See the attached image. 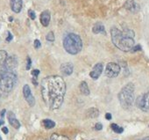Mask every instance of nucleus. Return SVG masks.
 I'll use <instances>...</instances> for the list:
<instances>
[{
    "instance_id": "f257e3e1",
    "label": "nucleus",
    "mask_w": 149,
    "mask_h": 140,
    "mask_svg": "<svg viewBox=\"0 0 149 140\" xmlns=\"http://www.w3.org/2000/svg\"><path fill=\"white\" fill-rule=\"evenodd\" d=\"M41 95L45 104L51 110L59 109L64 101L66 84L60 76H48L42 79Z\"/></svg>"
},
{
    "instance_id": "f03ea898",
    "label": "nucleus",
    "mask_w": 149,
    "mask_h": 140,
    "mask_svg": "<svg viewBox=\"0 0 149 140\" xmlns=\"http://www.w3.org/2000/svg\"><path fill=\"white\" fill-rule=\"evenodd\" d=\"M134 32L131 29H125L124 31H121L117 27H112L111 29L112 43L124 52H129L134 47Z\"/></svg>"
},
{
    "instance_id": "7ed1b4c3",
    "label": "nucleus",
    "mask_w": 149,
    "mask_h": 140,
    "mask_svg": "<svg viewBox=\"0 0 149 140\" xmlns=\"http://www.w3.org/2000/svg\"><path fill=\"white\" fill-rule=\"evenodd\" d=\"M18 76L15 70L0 66V97L7 95L15 87Z\"/></svg>"
},
{
    "instance_id": "20e7f679",
    "label": "nucleus",
    "mask_w": 149,
    "mask_h": 140,
    "mask_svg": "<svg viewBox=\"0 0 149 140\" xmlns=\"http://www.w3.org/2000/svg\"><path fill=\"white\" fill-rule=\"evenodd\" d=\"M63 47L68 54L77 55L82 51L83 41L78 34L69 33L66 34L63 39Z\"/></svg>"
},
{
    "instance_id": "39448f33",
    "label": "nucleus",
    "mask_w": 149,
    "mask_h": 140,
    "mask_svg": "<svg viewBox=\"0 0 149 140\" xmlns=\"http://www.w3.org/2000/svg\"><path fill=\"white\" fill-rule=\"evenodd\" d=\"M134 85L132 83L126 84L118 94V101L125 109H129L134 103Z\"/></svg>"
},
{
    "instance_id": "423d86ee",
    "label": "nucleus",
    "mask_w": 149,
    "mask_h": 140,
    "mask_svg": "<svg viewBox=\"0 0 149 140\" xmlns=\"http://www.w3.org/2000/svg\"><path fill=\"white\" fill-rule=\"evenodd\" d=\"M121 68L120 66L116 63H109L106 65V69H105V76L108 78H116L118 76V74L120 73Z\"/></svg>"
},
{
    "instance_id": "0eeeda50",
    "label": "nucleus",
    "mask_w": 149,
    "mask_h": 140,
    "mask_svg": "<svg viewBox=\"0 0 149 140\" xmlns=\"http://www.w3.org/2000/svg\"><path fill=\"white\" fill-rule=\"evenodd\" d=\"M136 105L143 112L149 113V92L140 95L136 101Z\"/></svg>"
},
{
    "instance_id": "6e6552de",
    "label": "nucleus",
    "mask_w": 149,
    "mask_h": 140,
    "mask_svg": "<svg viewBox=\"0 0 149 140\" xmlns=\"http://www.w3.org/2000/svg\"><path fill=\"white\" fill-rule=\"evenodd\" d=\"M23 95L30 107H33L35 105V99H34V97L31 92V88L28 85H25L23 87Z\"/></svg>"
},
{
    "instance_id": "1a4fd4ad",
    "label": "nucleus",
    "mask_w": 149,
    "mask_h": 140,
    "mask_svg": "<svg viewBox=\"0 0 149 140\" xmlns=\"http://www.w3.org/2000/svg\"><path fill=\"white\" fill-rule=\"evenodd\" d=\"M103 69H104L103 63H97V64L93 67L92 71H91V73H90L91 78H92L93 79H97L101 76V74H102V72H103Z\"/></svg>"
},
{
    "instance_id": "9d476101",
    "label": "nucleus",
    "mask_w": 149,
    "mask_h": 140,
    "mask_svg": "<svg viewBox=\"0 0 149 140\" xmlns=\"http://www.w3.org/2000/svg\"><path fill=\"white\" fill-rule=\"evenodd\" d=\"M124 7L127 11L132 13H136L139 11V6L134 1V0H126V2L124 5Z\"/></svg>"
},
{
    "instance_id": "9b49d317",
    "label": "nucleus",
    "mask_w": 149,
    "mask_h": 140,
    "mask_svg": "<svg viewBox=\"0 0 149 140\" xmlns=\"http://www.w3.org/2000/svg\"><path fill=\"white\" fill-rule=\"evenodd\" d=\"M60 71L64 76H69L73 73L74 65L71 63H64L61 65Z\"/></svg>"
},
{
    "instance_id": "f8f14e48",
    "label": "nucleus",
    "mask_w": 149,
    "mask_h": 140,
    "mask_svg": "<svg viewBox=\"0 0 149 140\" xmlns=\"http://www.w3.org/2000/svg\"><path fill=\"white\" fill-rule=\"evenodd\" d=\"M18 65V59L15 56H9L6 63L3 65L4 67L11 70H15Z\"/></svg>"
},
{
    "instance_id": "ddd939ff",
    "label": "nucleus",
    "mask_w": 149,
    "mask_h": 140,
    "mask_svg": "<svg viewBox=\"0 0 149 140\" xmlns=\"http://www.w3.org/2000/svg\"><path fill=\"white\" fill-rule=\"evenodd\" d=\"M11 9L15 13H19L22 10L23 1L22 0H10Z\"/></svg>"
},
{
    "instance_id": "4468645a",
    "label": "nucleus",
    "mask_w": 149,
    "mask_h": 140,
    "mask_svg": "<svg viewBox=\"0 0 149 140\" xmlns=\"http://www.w3.org/2000/svg\"><path fill=\"white\" fill-rule=\"evenodd\" d=\"M40 23L43 27H47L50 23V20H51V14H50V12L48 10H46L44 12L41 13L40 14Z\"/></svg>"
},
{
    "instance_id": "2eb2a0df",
    "label": "nucleus",
    "mask_w": 149,
    "mask_h": 140,
    "mask_svg": "<svg viewBox=\"0 0 149 140\" xmlns=\"http://www.w3.org/2000/svg\"><path fill=\"white\" fill-rule=\"evenodd\" d=\"M7 117H8V121H9L10 124H11L13 128H15V129H17L20 128V122H19V120L16 118V116H15L14 113H13V112H9V113H8Z\"/></svg>"
},
{
    "instance_id": "dca6fc26",
    "label": "nucleus",
    "mask_w": 149,
    "mask_h": 140,
    "mask_svg": "<svg viewBox=\"0 0 149 140\" xmlns=\"http://www.w3.org/2000/svg\"><path fill=\"white\" fill-rule=\"evenodd\" d=\"M92 32L95 34H105V28L104 26L102 23H97L92 27Z\"/></svg>"
},
{
    "instance_id": "f3484780",
    "label": "nucleus",
    "mask_w": 149,
    "mask_h": 140,
    "mask_svg": "<svg viewBox=\"0 0 149 140\" xmlns=\"http://www.w3.org/2000/svg\"><path fill=\"white\" fill-rule=\"evenodd\" d=\"M80 87V91H81V93H82L84 95H85V96L90 95L91 92H90L89 87H88V85H87V83H86L85 81L81 82V84H80V87Z\"/></svg>"
},
{
    "instance_id": "a211bd4d",
    "label": "nucleus",
    "mask_w": 149,
    "mask_h": 140,
    "mask_svg": "<svg viewBox=\"0 0 149 140\" xmlns=\"http://www.w3.org/2000/svg\"><path fill=\"white\" fill-rule=\"evenodd\" d=\"M86 115L90 118H96V117H97L99 115V111L96 108H91L89 110H87Z\"/></svg>"
},
{
    "instance_id": "6ab92c4d",
    "label": "nucleus",
    "mask_w": 149,
    "mask_h": 140,
    "mask_svg": "<svg viewBox=\"0 0 149 140\" xmlns=\"http://www.w3.org/2000/svg\"><path fill=\"white\" fill-rule=\"evenodd\" d=\"M8 56L9 55L6 50H0V66H3L6 63Z\"/></svg>"
},
{
    "instance_id": "aec40b11",
    "label": "nucleus",
    "mask_w": 149,
    "mask_h": 140,
    "mask_svg": "<svg viewBox=\"0 0 149 140\" xmlns=\"http://www.w3.org/2000/svg\"><path fill=\"white\" fill-rule=\"evenodd\" d=\"M43 125H44V127L46 129H53L55 126V122L54 121L50 120V119H45V120H43Z\"/></svg>"
},
{
    "instance_id": "412c9836",
    "label": "nucleus",
    "mask_w": 149,
    "mask_h": 140,
    "mask_svg": "<svg viewBox=\"0 0 149 140\" xmlns=\"http://www.w3.org/2000/svg\"><path fill=\"white\" fill-rule=\"evenodd\" d=\"M50 140H70L68 137L65 136H62V135H59V134H53L50 137Z\"/></svg>"
},
{
    "instance_id": "4be33fe9",
    "label": "nucleus",
    "mask_w": 149,
    "mask_h": 140,
    "mask_svg": "<svg viewBox=\"0 0 149 140\" xmlns=\"http://www.w3.org/2000/svg\"><path fill=\"white\" fill-rule=\"evenodd\" d=\"M111 128L112 129V130H113L114 132H116V133H118V134H121V133L124 131V129H123L122 127L118 126V125L116 124V123H112V124L111 125Z\"/></svg>"
},
{
    "instance_id": "5701e85b",
    "label": "nucleus",
    "mask_w": 149,
    "mask_h": 140,
    "mask_svg": "<svg viewBox=\"0 0 149 140\" xmlns=\"http://www.w3.org/2000/svg\"><path fill=\"white\" fill-rule=\"evenodd\" d=\"M46 39H47V42H54V32L50 31V32L47 34Z\"/></svg>"
},
{
    "instance_id": "b1692460",
    "label": "nucleus",
    "mask_w": 149,
    "mask_h": 140,
    "mask_svg": "<svg viewBox=\"0 0 149 140\" xmlns=\"http://www.w3.org/2000/svg\"><path fill=\"white\" fill-rule=\"evenodd\" d=\"M28 16L30 17L31 20H35V18H36L35 12L33 11V10H29V11H28Z\"/></svg>"
},
{
    "instance_id": "393cba45",
    "label": "nucleus",
    "mask_w": 149,
    "mask_h": 140,
    "mask_svg": "<svg viewBox=\"0 0 149 140\" xmlns=\"http://www.w3.org/2000/svg\"><path fill=\"white\" fill-rule=\"evenodd\" d=\"M31 66H32V60H31V58H30L29 56H27V58H26V70H29V69L31 68Z\"/></svg>"
},
{
    "instance_id": "a878e982",
    "label": "nucleus",
    "mask_w": 149,
    "mask_h": 140,
    "mask_svg": "<svg viewBox=\"0 0 149 140\" xmlns=\"http://www.w3.org/2000/svg\"><path fill=\"white\" fill-rule=\"evenodd\" d=\"M141 46L139 45V44H138V45H134V47L132 48V49L131 50L132 52H137V51H140L141 50Z\"/></svg>"
},
{
    "instance_id": "bb28decb",
    "label": "nucleus",
    "mask_w": 149,
    "mask_h": 140,
    "mask_svg": "<svg viewBox=\"0 0 149 140\" xmlns=\"http://www.w3.org/2000/svg\"><path fill=\"white\" fill-rule=\"evenodd\" d=\"M40 47H41L40 42L39 40H35V41H34V48H35L36 49H40Z\"/></svg>"
},
{
    "instance_id": "cd10ccee",
    "label": "nucleus",
    "mask_w": 149,
    "mask_h": 140,
    "mask_svg": "<svg viewBox=\"0 0 149 140\" xmlns=\"http://www.w3.org/2000/svg\"><path fill=\"white\" fill-rule=\"evenodd\" d=\"M40 74V71L39 70H33V71L32 72V75L34 77V78H37Z\"/></svg>"
},
{
    "instance_id": "c85d7f7f",
    "label": "nucleus",
    "mask_w": 149,
    "mask_h": 140,
    "mask_svg": "<svg viewBox=\"0 0 149 140\" xmlns=\"http://www.w3.org/2000/svg\"><path fill=\"white\" fill-rule=\"evenodd\" d=\"M102 129H103L102 123H100V122L96 123V125H95V129H97V130H101Z\"/></svg>"
},
{
    "instance_id": "c756f323",
    "label": "nucleus",
    "mask_w": 149,
    "mask_h": 140,
    "mask_svg": "<svg viewBox=\"0 0 149 140\" xmlns=\"http://www.w3.org/2000/svg\"><path fill=\"white\" fill-rule=\"evenodd\" d=\"M12 40H13V34H11V32H8V36H7V38H6V41H7L8 42H10Z\"/></svg>"
},
{
    "instance_id": "7c9ffc66",
    "label": "nucleus",
    "mask_w": 149,
    "mask_h": 140,
    "mask_svg": "<svg viewBox=\"0 0 149 140\" xmlns=\"http://www.w3.org/2000/svg\"><path fill=\"white\" fill-rule=\"evenodd\" d=\"M105 118H106L107 120H111V118H112V116H111V114H110V113H107V114L105 115Z\"/></svg>"
},
{
    "instance_id": "2f4dec72",
    "label": "nucleus",
    "mask_w": 149,
    "mask_h": 140,
    "mask_svg": "<svg viewBox=\"0 0 149 140\" xmlns=\"http://www.w3.org/2000/svg\"><path fill=\"white\" fill-rule=\"evenodd\" d=\"M2 131H3L5 134H8V132H9V130H8V128H7V127H3V128H2Z\"/></svg>"
},
{
    "instance_id": "473e14b6",
    "label": "nucleus",
    "mask_w": 149,
    "mask_h": 140,
    "mask_svg": "<svg viewBox=\"0 0 149 140\" xmlns=\"http://www.w3.org/2000/svg\"><path fill=\"white\" fill-rule=\"evenodd\" d=\"M6 109H3L2 111H1V113H0V116H1L2 118L5 116V114H6Z\"/></svg>"
},
{
    "instance_id": "72a5a7b5",
    "label": "nucleus",
    "mask_w": 149,
    "mask_h": 140,
    "mask_svg": "<svg viewBox=\"0 0 149 140\" xmlns=\"http://www.w3.org/2000/svg\"><path fill=\"white\" fill-rule=\"evenodd\" d=\"M137 140H149V136H145V137H143V138L137 139Z\"/></svg>"
},
{
    "instance_id": "f704fd0d",
    "label": "nucleus",
    "mask_w": 149,
    "mask_h": 140,
    "mask_svg": "<svg viewBox=\"0 0 149 140\" xmlns=\"http://www.w3.org/2000/svg\"><path fill=\"white\" fill-rule=\"evenodd\" d=\"M5 123V122L3 121V120H0V126H1V125H3Z\"/></svg>"
},
{
    "instance_id": "c9c22d12",
    "label": "nucleus",
    "mask_w": 149,
    "mask_h": 140,
    "mask_svg": "<svg viewBox=\"0 0 149 140\" xmlns=\"http://www.w3.org/2000/svg\"><path fill=\"white\" fill-rule=\"evenodd\" d=\"M0 140H2V138H1V136H0Z\"/></svg>"
}]
</instances>
